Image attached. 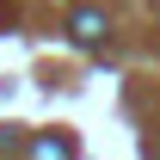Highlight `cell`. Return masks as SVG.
Listing matches in <instances>:
<instances>
[{
  "label": "cell",
  "instance_id": "6da1fadb",
  "mask_svg": "<svg viewBox=\"0 0 160 160\" xmlns=\"http://www.w3.org/2000/svg\"><path fill=\"white\" fill-rule=\"evenodd\" d=\"M68 31H74V43H86V49H99L111 25H105V12H99V6H74V12H68Z\"/></svg>",
  "mask_w": 160,
  "mask_h": 160
}]
</instances>
